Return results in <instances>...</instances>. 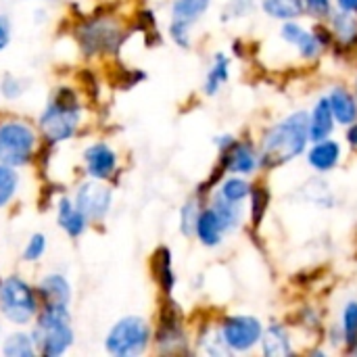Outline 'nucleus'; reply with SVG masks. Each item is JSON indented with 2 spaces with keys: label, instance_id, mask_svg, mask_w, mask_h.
Returning a JSON list of instances; mask_svg holds the SVG:
<instances>
[{
  "label": "nucleus",
  "instance_id": "obj_1",
  "mask_svg": "<svg viewBox=\"0 0 357 357\" xmlns=\"http://www.w3.org/2000/svg\"><path fill=\"white\" fill-rule=\"evenodd\" d=\"M307 123L310 115L305 111H297L270 126L259 142V167L274 169L303 155L310 144Z\"/></svg>",
  "mask_w": 357,
  "mask_h": 357
},
{
  "label": "nucleus",
  "instance_id": "obj_2",
  "mask_svg": "<svg viewBox=\"0 0 357 357\" xmlns=\"http://www.w3.org/2000/svg\"><path fill=\"white\" fill-rule=\"evenodd\" d=\"M36 345L44 356H61L73 341V333L69 326V314L65 305H46L44 314L38 318V326L33 331Z\"/></svg>",
  "mask_w": 357,
  "mask_h": 357
},
{
  "label": "nucleus",
  "instance_id": "obj_3",
  "mask_svg": "<svg viewBox=\"0 0 357 357\" xmlns=\"http://www.w3.org/2000/svg\"><path fill=\"white\" fill-rule=\"evenodd\" d=\"M77 121H79V107L75 96L67 90H61L44 111L40 126L50 142H61L73 136Z\"/></svg>",
  "mask_w": 357,
  "mask_h": 357
},
{
  "label": "nucleus",
  "instance_id": "obj_4",
  "mask_svg": "<svg viewBox=\"0 0 357 357\" xmlns=\"http://www.w3.org/2000/svg\"><path fill=\"white\" fill-rule=\"evenodd\" d=\"M149 324L142 318H123L119 320L107 337L109 354L119 357L138 356L149 345Z\"/></svg>",
  "mask_w": 357,
  "mask_h": 357
},
{
  "label": "nucleus",
  "instance_id": "obj_5",
  "mask_svg": "<svg viewBox=\"0 0 357 357\" xmlns=\"http://www.w3.org/2000/svg\"><path fill=\"white\" fill-rule=\"evenodd\" d=\"M36 144V134L25 123H4L0 128V163L4 165H23L29 161Z\"/></svg>",
  "mask_w": 357,
  "mask_h": 357
},
{
  "label": "nucleus",
  "instance_id": "obj_6",
  "mask_svg": "<svg viewBox=\"0 0 357 357\" xmlns=\"http://www.w3.org/2000/svg\"><path fill=\"white\" fill-rule=\"evenodd\" d=\"M0 307L10 322L15 324L29 322L36 314V299L31 289L19 278L4 280L0 284Z\"/></svg>",
  "mask_w": 357,
  "mask_h": 357
},
{
  "label": "nucleus",
  "instance_id": "obj_7",
  "mask_svg": "<svg viewBox=\"0 0 357 357\" xmlns=\"http://www.w3.org/2000/svg\"><path fill=\"white\" fill-rule=\"evenodd\" d=\"M264 333V324L253 316H230L222 322V339L230 351H251Z\"/></svg>",
  "mask_w": 357,
  "mask_h": 357
},
{
  "label": "nucleus",
  "instance_id": "obj_8",
  "mask_svg": "<svg viewBox=\"0 0 357 357\" xmlns=\"http://www.w3.org/2000/svg\"><path fill=\"white\" fill-rule=\"evenodd\" d=\"M220 167L230 174L249 176L259 167V151H255L249 140H232L228 146L220 149Z\"/></svg>",
  "mask_w": 357,
  "mask_h": 357
},
{
  "label": "nucleus",
  "instance_id": "obj_9",
  "mask_svg": "<svg viewBox=\"0 0 357 357\" xmlns=\"http://www.w3.org/2000/svg\"><path fill=\"white\" fill-rule=\"evenodd\" d=\"M280 38L295 46L299 56L301 59H307V61H316L322 52H324V46L320 44L318 36L314 33V29H305L301 23H297V19H291V21H284L282 27H280Z\"/></svg>",
  "mask_w": 357,
  "mask_h": 357
},
{
  "label": "nucleus",
  "instance_id": "obj_10",
  "mask_svg": "<svg viewBox=\"0 0 357 357\" xmlns=\"http://www.w3.org/2000/svg\"><path fill=\"white\" fill-rule=\"evenodd\" d=\"M111 205V188L98 182L84 184L77 192V209L92 220H102Z\"/></svg>",
  "mask_w": 357,
  "mask_h": 357
},
{
  "label": "nucleus",
  "instance_id": "obj_11",
  "mask_svg": "<svg viewBox=\"0 0 357 357\" xmlns=\"http://www.w3.org/2000/svg\"><path fill=\"white\" fill-rule=\"evenodd\" d=\"M341 155H343L341 144L333 138H326V140L312 142V149L307 151L305 159H307V165L312 169H316L318 174H326L339 165Z\"/></svg>",
  "mask_w": 357,
  "mask_h": 357
},
{
  "label": "nucleus",
  "instance_id": "obj_12",
  "mask_svg": "<svg viewBox=\"0 0 357 357\" xmlns=\"http://www.w3.org/2000/svg\"><path fill=\"white\" fill-rule=\"evenodd\" d=\"M310 142H318V140H326L333 136L337 121L331 109V100L328 96H320L318 102L314 105L312 113H310Z\"/></svg>",
  "mask_w": 357,
  "mask_h": 357
},
{
  "label": "nucleus",
  "instance_id": "obj_13",
  "mask_svg": "<svg viewBox=\"0 0 357 357\" xmlns=\"http://www.w3.org/2000/svg\"><path fill=\"white\" fill-rule=\"evenodd\" d=\"M328 27L335 36V44L343 50L357 46V15L347 10H333L328 17Z\"/></svg>",
  "mask_w": 357,
  "mask_h": 357
},
{
  "label": "nucleus",
  "instance_id": "obj_14",
  "mask_svg": "<svg viewBox=\"0 0 357 357\" xmlns=\"http://www.w3.org/2000/svg\"><path fill=\"white\" fill-rule=\"evenodd\" d=\"M259 343H261V354L266 357H287L293 354V341L289 328L276 322L264 328Z\"/></svg>",
  "mask_w": 357,
  "mask_h": 357
},
{
  "label": "nucleus",
  "instance_id": "obj_15",
  "mask_svg": "<svg viewBox=\"0 0 357 357\" xmlns=\"http://www.w3.org/2000/svg\"><path fill=\"white\" fill-rule=\"evenodd\" d=\"M331 100V109L335 115V121L339 126H351L357 119V98L356 94L343 86H335L331 94H326Z\"/></svg>",
  "mask_w": 357,
  "mask_h": 357
},
{
  "label": "nucleus",
  "instance_id": "obj_16",
  "mask_svg": "<svg viewBox=\"0 0 357 357\" xmlns=\"http://www.w3.org/2000/svg\"><path fill=\"white\" fill-rule=\"evenodd\" d=\"M117 31L107 23V21H96L92 25H88L82 33V44L86 48V52H98V50H109L113 48L119 40H117Z\"/></svg>",
  "mask_w": 357,
  "mask_h": 357
},
{
  "label": "nucleus",
  "instance_id": "obj_17",
  "mask_svg": "<svg viewBox=\"0 0 357 357\" xmlns=\"http://www.w3.org/2000/svg\"><path fill=\"white\" fill-rule=\"evenodd\" d=\"M195 234L199 236V241L205 245V247H218L224 238V228H222V222L218 220L215 211L211 207H205L201 209L199 213V220H197V226H195Z\"/></svg>",
  "mask_w": 357,
  "mask_h": 357
},
{
  "label": "nucleus",
  "instance_id": "obj_18",
  "mask_svg": "<svg viewBox=\"0 0 357 357\" xmlns=\"http://www.w3.org/2000/svg\"><path fill=\"white\" fill-rule=\"evenodd\" d=\"M115 153L107 144H94L86 151V165L94 178H109L115 169Z\"/></svg>",
  "mask_w": 357,
  "mask_h": 357
},
{
  "label": "nucleus",
  "instance_id": "obj_19",
  "mask_svg": "<svg viewBox=\"0 0 357 357\" xmlns=\"http://www.w3.org/2000/svg\"><path fill=\"white\" fill-rule=\"evenodd\" d=\"M261 10L278 21H291L305 15L303 0H261Z\"/></svg>",
  "mask_w": 357,
  "mask_h": 357
},
{
  "label": "nucleus",
  "instance_id": "obj_20",
  "mask_svg": "<svg viewBox=\"0 0 357 357\" xmlns=\"http://www.w3.org/2000/svg\"><path fill=\"white\" fill-rule=\"evenodd\" d=\"M211 209L215 211L218 220L222 222V228L224 232H232L238 228L241 220H243V211H241V203H232V201H226L220 192L213 197V203H211Z\"/></svg>",
  "mask_w": 357,
  "mask_h": 357
},
{
  "label": "nucleus",
  "instance_id": "obj_21",
  "mask_svg": "<svg viewBox=\"0 0 357 357\" xmlns=\"http://www.w3.org/2000/svg\"><path fill=\"white\" fill-rule=\"evenodd\" d=\"M40 293L46 299V305H65L67 307V303H69V284L59 274L44 278L40 284Z\"/></svg>",
  "mask_w": 357,
  "mask_h": 357
},
{
  "label": "nucleus",
  "instance_id": "obj_22",
  "mask_svg": "<svg viewBox=\"0 0 357 357\" xmlns=\"http://www.w3.org/2000/svg\"><path fill=\"white\" fill-rule=\"evenodd\" d=\"M59 224L69 236H79L86 228V215L77 207H71L67 199H63L59 207Z\"/></svg>",
  "mask_w": 357,
  "mask_h": 357
},
{
  "label": "nucleus",
  "instance_id": "obj_23",
  "mask_svg": "<svg viewBox=\"0 0 357 357\" xmlns=\"http://www.w3.org/2000/svg\"><path fill=\"white\" fill-rule=\"evenodd\" d=\"M228 77H230V59L226 56V54H215V59H213V65H211V69L207 71V79H205V92L209 94V96H213L218 90H220V86L224 84V82H228Z\"/></svg>",
  "mask_w": 357,
  "mask_h": 357
},
{
  "label": "nucleus",
  "instance_id": "obj_24",
  "mask_svg": "<svg viewBox=\"0 0 357 357\" xmlns=\"http://www.w3.org/2000/svg\"><path fill=\"white\" fill-rule=\"evenodd\" d=\"M341 339L347 345V349L357 347V299H351L343 307L341 316Z\"/></svg>",
  "mask_w": 357,
  "mask_h": 357
},
{
  "label": "nucleus",
  "instance_id": "obj_25",
  "mask_svg": "<svg viewBox=\"0 0 357 357\" xmlns=\"http://www.w3.org/2000/svg\"><path fill=\"white\" fill-rule=\"evenodd\" d=\"M153 270H155V276L161 284V289L165 293H169L174 289V274H172V253L169 249H159L155 253V259H153Z\"/></svg>",
  "mask_w": 357,
  "mask_h": 357
},
{
  "label": "nucleus",
  "instance_id": "obj_26",
  "mask_svg": "<svg viewBox=\"0 0 357 357\" xmlns=\"http://www.w3.org/2000/svg\"><path fill=\"white\" fill-rule=\"evenodd\" d=\"M249 197H251V224H253V228H259V224L264 222V218L268 213L272 195L266 186L257 184V186H251Z\"/></svg>",
  "mask_w": 357,
  "mask_h": 357
},
{
  "label": "nucleus",
  "instance_id": "obj_27",
  "mask_svg": "<svg viewBox=\"0 0 357 357\" xmlns=\"http://www.w3.org/2000/svg\"><path fill=\"white\" fill-rule=\"evenodd\" d=\"M211 0H176L174 4V19H182L195 23L207 8Z\"/></svg>",
  "mask_w": 357,
  "mask_h": 357
},
{
  "label": "nucleus",
  "instance_id": "obj_28",
  "mask_svg": "<svg viewBox=\"0 0 357 357\" xmlns=\"http://www.w3.org/2000/svg\"><path fill=\"white\" fill-rule=\"evenodd\" d=\"M249 192H251V184L243 178H236V176L224 180V184L220 188V195L232 203H243L249 197Z\"/></svg>",
  "mask_w": 357,
  "mask_h": 357
},
{
  "label": "nucleus",
  "instance_id": "obj_29",
  "mask_svg": "<svg viewBox=\"0 0 357 357\" xmlns=\"http://www.w3.org/2000/svg\"><path fill=\"white\" fill-rule=\"evenodd\" d=\"M17 172L10 167V165H4L0 163V207H4L13 195H15V188H17Z\"/></svg>",
  "mask_w": 357,
  "mask_h": 357
},
{
  "label": "nucleus",
  "instance_id": "obj_30",
  "mask_svg": "<svg viewBox=\"0 0 357 357\" xmlns=\"http://www.w3.org/2000/svg\"><path fill=\"white\" fill-rule=\"evenodd\" d=\"M4 356L8 357H29L33 356V345L25 335H13L4 343Z\"/></svg>",
  "mask_w": 357,
  "mask_h": 357
},
{
  "label": "nucleus",
  "instance_id": "obj_31",
  "mask_svg": "<svg viewBox=\"0 0 357 357\" xmlns=\"http://www.w3.org/2000/svg\"><path fill=\"white\" fill-rule=\"evenodd\" d=\"M199 213H201V207H199V203L195 199L184 205V209H182V232L186 236L195 234V226H197Z\"/></svg>",
  "mask_w": 357,
  "mask_h": 357
},
{
  "label": "nucleus",
  "instance_id": "obj_32",
  "mask_svg": "<svg viewBox=\"0 0 357 357\" xmlns=\"http://www.w3.org/2000/svg\"><path fill=\"white\" fill-rule=\"evenodd\" d=\"M253 8H255V0H230L226 6V13H224V21L247 17L253 13Z\"/></svg>",
  "mask_w": 357,
  "mask_h": 357
},
{
  "label": "nucleus",
  "instance_id": "obj_33",
  "mask_svg": "<svg viewBox=\"0 0 357 357\" xmlns=\"http://www.w3.org/2000/svg\"><path fill=\"white\" fill-rule=\"evenodd\" d=\"M305 13H310L316 19H328L333 13V2L331 0H303Z\"/></svg>",
  "mask_w": 357,
  "mask_h": 357
},
{
  "label": "nucleus",
  "instance_id": "obj_34",
  "mask_svg": "<svg viewBox=\"0 0 357 357\" xmlns=\"http://www.w3.org/2000/svg\"><path fill=\"white\" fill-rule=\"evenodd\" d=\"M190 25L192 23H188V21H182V19H174L172 21V27H169V33H172V38L180 44V46H184V48H188V33H190Z\"/></svg>",
  "mask_w": 357,
  "mask_h": 357
},
{
  "label": "nucleus",
  "instance_id": "obj_35",
  "mask_svg": "<svg viewBox=\"0 0 357 357\" xmlns=\"http://www.w3.org/2000/svg\"><path fill=\"white\" fill-rule=\"evenodd\" d=\"M44 249H46V238H44L42 234H33V236L29 238L27 247H25L23 257H25L27 261H33V259H38V257L44 253Z\"/></svg>",
  "mask_w": 357,
  "mask_h": 357
},
{
  "label": "nucleus",
  "instance_id": "obj_36",
  "mask_svg": "<svg viewBox=\"0 0 357 357\" xmlns=\"http://www.w3.org/2000/svg\"><path fill=\"white\" fill-rule=\"evenodd\" d=\"M2 92H4V96H8V98L19 96V94H21V84H19L15 77L6 75L4 82H2Z\"/></svg>",
  "mask_w": 357,
  "mask_h": 357
},
{
  "label": "nucleus",
  "instance_id": "obj_37",
  "mask_svg": "<svg viewBox=\"0 0 357 357\" xmlns=\"http://www.w3.org/2000/svg\"><path fill=\"white\" fill-rule=\"evenodd\" d=\"M345 138H347V144L357 151V119L351 123V126H347V134H345Z\"/></svg>",
  "mask_w": 357,
  "mask_h": 357
},
{
  "label": "nucleus",
  "instance_id": "obj_38",
  "mask_svg": "<svg viewBox=\"0 0 357 357\" xmlns=\"http://www.w3.org/2000/svg\"><path fill=\"white\" fill-rule=\"evenodd\" d=\"M337 8L357 15V0H337Z\"/></svg>",
  "mask_w": 357,
  "mask_h": 357
},
{
  "label": "nucleus",
  "instance_id": "obj_39",
  "mask_svg": "<svg viewBox=\"0 0 357 357\" xmlns=\"http://www.w3.org/2000/svg\"><path fill=\"white\" fill-rule=\"evenodd\" d=\"M8 44V25L4 19H0V50Z\"/></svg>",
  "mask_w": 357,
  "mask_h": 357
},
{
  "label": "nucleus",
  "instance_id": "obj_40",
  "mask_svg": "<svg viewBox=\"0 0 357 357\" xmlns=\"http://www.w3.org/2000/svg\"><path fill=\"white\" fill-rule=\"evenodd\" d=\"M354 94H356V98H357V77H356V92H354Z\"/></svg>",
  "mask_w": 357,
  "mask_h": 357
},
{
  "label": "nucleus",
  "instance_id": "obj_41",
  "mask_svg": "<svg viewBox=\"0 0 357 357\" xmlns=\"http://www.w3.org/2000/svg\"><path fill=\"white\" fill-rule=\"evenodd\" d=\"M351 354H356V356H357V347H356V349H351Z\"/></svg>",
  "mask_w": 357,
  "mask_h": 357
}]
</instances>
